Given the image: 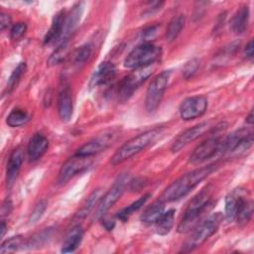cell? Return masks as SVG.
Instances as JSON below:
<instances>
[{
	"label": "cell",
	"instance_id": "6da1fadb",
	"mask_svg": "<svg viewBox=\"0 0 254 254\" xmlns=\"http://www.w3.org/2000/svg\"><path fill=\"white\" fill-rule=\"evenodd\" d=\"M217 168L218 166L216 164H211L183 175L178 180L173 182L168 188H166L160 199L164 202H169L178 200L186 196L204 179H206L210 174L216 171Z\"/></svg>",
	"mask_w": 254,
	"mask_h": 254
},
{
	"label": "cell",
	"instance_id": "7a4b0ae2",
	"mask_svg": "<svg viewBox=\"0 0 254 254\" xmlns=\"http://www.w3.org/2000/svg\"><path fill=\"white\" fill-rule=\"evenodd\" d=\"M163 131L164 128L162 127L153 128L128 140L114 153L110 160V163L113 166L119 165L124 161L137 155L138 153L144 151L162 135Z\"/></svg>",
	"mask_w": 254,
	"mask_h": 254
},
{
	"label": "cell",
	"instance_id": "3957f363",
	"mask_svg": "<svg viewBox=\"0 0 254 254\" xmlns=\"http://www.w3.org/2000/svg\"><path fill=\"white\" fill-rule=\"evenodd\" d=\"M213 189L209 185L202 189L189 203L186 208L181 222L178 225V232L185 233L191 230L196 224L199 217L210 205Z\"/></svg>",
	"mask_w": 254,
	"mask_h": 254
},
{
	"label": "cell",
	"instance_id": "277c9868",
	"mask_svg": "<svg viewBox=\"0 0 254 254\" xmlns=\"http://www.w3.org/2000/svg\"><path fill=\"white\" fill-rule=\"evenodd\" d=\"M222 220L223 214L221 212H216L209 215L200 224H196L194 230L183 244L181 252H190L200 246L217 231Z\"/></svg>",
	"mask_w": 254,
	"mask_h": 254
},
{
	"label": "cell",
	"instance_id": "5b68a950",
	"mask_svg": "<svg viewBox=\"0 0 254 254\" xmlns=\"http://www.w3.org/2000/svg\"><path fill=\"white\" fill-rule=\"evenodd\" d=\"M156 66L155 64L134 68L121 82L118 87V100L125 102L133 93L153 74Z\"/></svg>",
	"mask_w": 254,
	"mask_h": 254
},
{
	"label": "cell",
	"instance_id": "8992f818",
	"mask_svg": "<svg viewBox=\"0 0 254 254\" xmlns=\"http://www.w3.org/2000/svg\"><path fill=\"white\" fill-rule=\"evenodd\" d=\"M162 55L160 47L151 43H144L134 48L124 61V66L137 68L144 65L155 64Z\"/></svg>",
	"mask_w": 254,
	"mask_h": 254
},
{
	"label": "cell",
	"instance_id": "52a82bcc",
	"mask_svg": "<svg viewBox=\"0 0 254 254\" xmlns=\"http://www.w3.org/2000/svg\"><path fill=\"white\" fill-rule=\"evenodd\" d=\"M171 70H164L150 82L145 97V108L149 113L158 109L163 99L165 90L169 84Z\"/></svg>",
	"mask_w": 254,
	"mask_h": 254
},
{
	"label": "cell",
	"instance_id": "ba28073f",
	"mask_svg": "<svg viewBox=\"0 0 254 254\" xmlns=\"http://www.w3.org/2000/svg\"><path fill=\"white\" fill-rule=\"evenodd\" d=\"M252 131L247 128H241L232 132L226 138L221 140L219 152L222 154L244 152L252 146Z\"/></svg>",
	"mask_w": 254,
	"mask_h": 254
},
{
	"label": "cell",
	"instance_id": "9c48e42d",
	"mask_svg": "<svg viewBox=\"0 0 254 254\" xmlns=\"http://www.w3.org/2000/svg\"><path fill=\"white\" fill-rule=\"evenodd\" d=\"M127 184V176L122 175L117 181L113 184V186L105 192L103 196L100 197L97 207L95 210V217L101 218L105 216L106 212L117 202V200L121 197L122 193L124 192L125 187Z\"/></svg>",
	"mask_w": 254,
	"mask_h": 254
},
{
	"label": "cell",
	"instance_id": "30bf717a",
	"mask_svg": "<svg viewBox=\"0 0 254 254\" xmlns=\"http://www.w3.org/2000/svg\"><path fill=\"white\" fill-rule=\"evenodd\" d=\"M92 157H86V156H80L77 154H74L72 157L67 159L64 165L62 166L57 182L59 185H64L66 184L71 178H73L78 173H81L85 171L88 167H90L92 163Z\"/></svg>",
	"mask_w": 254,
	"mask_h": 254
},
{
	"label": "cell",
	"instance_id": "8fae6325",
	"mask_svg": "<svg viewBox=\"0 0 254 254\" xmlns=\"http://www.w3.org/2000/svg\"><path fill=\"white\" fill-rule=\"evenodd\" d=\"M117 136H118L117 130H114V129L107 130V131L103 132L102 134L97 135L90 141L86 142L84 145H82L76 151L75 154L80 155V156L93 157L94 155L104 151L109 146H111Z\"/></svg>",
	"mask_w": 254,
	"mask_h": 254
},
{
	"label": "cell",
	"instance_id": "7c38bea8",
	"mask_svg": "<svg viewBox=\"0 0 254 254\" xmlns=\"http://www.w3.org/2000/svg\"><path fill=\"white\" fill-rule=\"evenodd\" d=\"M207 109V98L204 95H194L186 98L180 105V116L189 121L200 117Z\"/></svg>",
	"mask_w": 254,
	"mask_h": 254
},
{
	"label": "cell",
	"instance_id": "4fadbf2b",
	"mask_svg": "<svg viewBox=\"0 0 254 254\" xmlns=\"http://www.w3.org/2000/svg\"><path fill=\"white\" fill-rule=\"evenodd\" d=\"M221 138L219 136H212L195 147L190 156V162L193 165L200 164L212 158L219 152Z\"/></svg>",
	"mask_w": 254,
	"mask_h": 254
},
{
	"label": "cell",
	"instance_id": "5bb4252c",
	"mask_svg": "<svg viewBox=\"0 0 254 254\" xmlns=\"http://www.w3.org/2000/svg\"><path fill=\"white\" fill-rule=\"evenodd\" d=\"M72 110L73 103L70 86L66 80H62L58 95V113L60 118L64 122L69 121L72 116Z\"/></svg>",
	"mask_w": 254,
	"mask_h": 254
},
{
	"label": "cell",
	"instance_id": "9a60e30c",
	"mask_svg": "<svg viewBox=\"0 0 254 254\" xmlns=\"http://www.w3.org/2000/svg\"><path fill=\"white\" fill-rule=\"evenodd\" d=\"M247 193V190H245L243 189H237L226 195L224 216L227 221H233L236 218L239 209L248 199Z\"/></svg>",
	"mask_w": 254,
	"mask_h": 254
},
{
	"label": "cell",
	"instance_id": "2e32d148",
	"mask_svg": "<svg viewBox=\"0 0 254 254\" xmlns=\"http://www.w3.org/2000/svg\"><path fill=\"white\" fill-rule=\"evenodd\" d=\"M208 129V123L202 122L199 123L191 128L187 129L182 134H180L177 139L174 141V143L171 146V151L173 153H177L184 149L187 145L197 139L202 133H204L205 130Z\"/></svg>",
	"mask_w": 254,
	"mask_h": 254
},
{
	"label": "cell",
	"instance_id": "e0dca14e",
	"mask_svg": "<svg viewBox=\"0 0 254 254\" xmlns=\"http://www.w3.org/2000/svg\"><path fill=\"white\" fill-rule=\"evenodd\" d=\"M116 75V67L111 62L101 63L93 71L90 80L89 87L95 88L111 82Z\"/></svg>",
	"mask_w": 254,
	"mask_h": 254
},
{
	"label": "cell",
	"instance_id": "ac0fdd59",
	"mask_svg": "<svg viewBox=\"0 0 254 254\" xmlns=\"http://www.w3.org/2000/svg\"><path fill=\"white\" fill-rule=\"evenodd\" d=\"M24 157L25 154L22 147H17L10 154L6 168V183L8 187H11L15 183L24 162Z\"/></svg>",
	"mask_w": 254,
	"mask_h": 254
},
{
	"label": "cell",
	"instance_id": "d6986e66",
	"mask_svg": "<svg viewBox=\"0 0 254 254\" xmlns=\"http://www.w3.org/2000/svg\"><path fill=\"white\" fill-rule=\"evenodd\" d=\"M65 12L64 10L59 11L53 18L51 28L47 32L44 38L45 45H53L57 43L64 33L65 24Z\"/></svg>",
	"mask_w": 254,
	"mask_h": 254
},
{
	"label": "cell",
	"instance_id": "ffe728a7",
	"mask_svg": "<svg viewBox=\"0 0 254 254\" xmlns=\"http://www.w3.org/2000/svg\"><path fill=\"white\" fill-rule=\"evenodd\" d=\"M48 147H49V140L45 135L41 133H36L35 135H33L29 141L28 148H27L29 160L31 162H35L39 160L46 153Z\"/></svg>",
	"mask_w": 254,
	"mask_h": 254
},
{
	"label": "cell",
	"instance_id": "44dd1931",
	"mask_svg": "<svg viewBox=\"0 0 254 254\" xmlns=\"http://www.w3.org/2000/svg\"><path fill=\"white\" fill-rule=\"evenodd\" d=\"M83 237V229L82 227L77 224L73 226L69 232L67 233L62 247V252L63 253H70L73 252L81 243Z\"/></svg>",
	"mask_w": 254,
	"mask_h": 254
},
{
	"label": "cell",
	"instance_id": "7402d4cb",
	"mask_svg": "<svg viewBox=\"0 0 254 254\" xmlns=\"http://www.w3.org/2000/svg\"><path fill=\"white\" fill-rule=\"evenodd\" d=\"M165 211V202L160 198L150 204L142 213L141 221L147 225L155 224Z\"/></svg>",
	"mask_w": 254,
	"mask_h": 254
},
{
	"label": "cell",
	"instance_id": "603a6c76",
	"mask_svg": "<svg viewBox=\"0 0 254 254\" xmlns=\"http://www.w3.org/2000/svg\"><path fill=\"white\" fill-rule=\"evenodd\" d=\"M248 22H249V8L248 6L244 5L240 7L236 13L233 15L230 26L231 30L235 34H243L248 27Z\"/></svg>",
	"mask_w": 254,
	"mask_h": 254
},
{
	"label": "cell",
	"instance_id": "cb8c5ba5",
	"mask_svg": "<svg viewBox=\"0 0 254 254\" xmlns=\"http://www.w3.org/2000/svg\"><path fill=\"white\" fill-rule=\"evenodd\" d=\"M70 50V41L69 38H64L61 42V44L58 46V48L53 52V54L50 56L47 64L48 66H55L62 62H64L67 55L69 54Z\"/></svg>",
	"mask_w": 254,
	"mask_h": 254
},
{
	"label": "cell",
	"instance_id": "d4e9b609",
	"mask_svg": "<svg viewBox=\"0 0 254 254\" xmlns=\"http://www.w3.org/2000/svg\"><path fill=\"white\" fill-rule=\"evenodd\" d=\"M81 15H82V5L81 3H77L75 6L72 7L70 13L65 17L64 39L69 38L70 34L74 31V29L78 25Z\"/></svg>",
	"mask_w": 254,
	"mask_h": 254
},
{
	"label": "cell",
	"instance_id": "484cf974",
	"mask_svg": "<svg viewBox=\"0 0 254 254\" xmlns=\"http://www.w3.org/2000/svg\"><path fill=\"white\" fill-rule=\"evenodd\" d=\"M175 209H169L167 211H164V213L155 223L157 233H159L160 235H166L171 231L175 221Z\"/></svg>",
	"mask_w": 254,
	"mask_h": 254
},
{
	"label": "cell",
	"instance_id": "4316f807",
	"mask_svg": "<svg viewBox=\"0 0 254 254\" xmlns=\"http://www.w3.org/2000/svg\"><path fill=\"white\" fill-rule=\"evenodd\" d=\"M101 197V189H96L94 190L91 194L87 197V199L85 200V202L83 203V205L80 207V209L78 210V212L76 213L75 217L77 219H83L85 218L90 212L91 210L94 208V206L97 205L99 199Z\"/></svg>",
	"mask_w": 254,
	"mask_h": 254
},
{
	"label": "cell",
	"instance_id": "83f0119b",
	"mask_svg": "<svg viewBox=\"0 0 254 254\" xmlns=\"http://www.w3.org/2000/svg\"><path fill=\"white\" fill-rule=\"evenodd\" d=\"M185 23H186V18L182 14L175 16L170 21L167 28V32H166V38L169 42H173L178 38L182 30L184 29Z\"/></svg>",
	"mask_w": 254,
	"mask_h": 254
},
{
	"label": "cell",
	"instance_id": "f1b7e54d",
	"mask_svg": "<svg viewBox=\"0 0 254 254\" xmlns=\"http://www.w3.org/2000/svg\"><path fill=\"white\" fill-rule=\"evenodd\" d=\"M150 196H151L150 193H146L142 195L140 198H138L137 200H135L134 202H132L131 204L122 208L120 211L117 212V218L122 221H126L129 218V216L132 215V213L140 209L146 203V201L149 199Z\"/></svg>",
	"mask_w": 254,
	"mask_h": 254
},
{
	"label": "cell",
	"instance_id": "f546056e",
	"mask_svg": "<svg viewBox=\"0 0 254 254\" xmlns=\"http://www.w3.org/2000/svg\"><path fill=\"white\" fill-rule=\"evenodd\" d=\"M29 121L28 113L20 108H14L7 116L6 123L10 127H20Z\"/></svg>",
	"mask_w": 254,
	"mask_h": 254
},
{
	"label": "cell",
	"instance_id": "4dcf8cb0",
	"mask_svg": "<svg viewBox=\"0 0 254 254\" xmlns=\"http://www.w3.org/2000/svg\"><path fill=\"white\" fill-rule=\"evenodd\" d=\"M26 63H20L12 71L10 77L8 78L7 81V86H6V92L8 94H10L15 87L17 86V84L19 83L21 77L24 75L25 71H26Z\"/></svg>",
	"mask_w": 254,
	"mask_h": 254
},
{
	"label": "cell",
	"instance_id": "1f68e13d",
	"mask_svg": "<svg viewBox=\"0 0 254 254\" xmlns=\"http://www.w3.org/2000/svg\"><path fill=\"white\" fill-rule=\"evenodd\" d=\"M24 244V237L22 235H16L5 240L0 247L1 254H7L17 251Z\"/></svg>",
	"mask_w": 254,
	"mask_h": 254
},
{
	"label": "cell",
	"instance_id": "d6a6232c",
	"mask_svg": "<svg viewBox=\"0 0 254 254\" xmlns=\"http://www.w3.org/2000/svg\"><path fill=\"white\" fill-rule=\"evenodd\" d=\"M252 213H253V202L251 199H247L244 204L241 206V208L239 209L237 215H236V220L238 222V224L240 225H245L249 222V220L252 217Z\"/></svg>",
	"mask_w": 254,
	"mask_h": 254
},
{
	"label": "cell",
	"instance_id": "836d02e7",
	"mask_svg": "<svg viewBox=\"0 0 254 254\" xmlns=\"http://www.w3.org/2000/svg\"><path fill=\"white\" fill-rule=\"evenodd\" d=\"M91 46L89 44H84L76 49V51L73 54V61L77 64H84L91 55Z\"/></svg>",
	"mask_w": 254,
	"mask_h": 254
},
{
	"label": "cell",
	"instance_id": "e575fe53",
	"mask_svg": "<svg viewBox=\"0 0 254 254\" xmlns=\"http://www.w3.org/2000/svg\"><path fill=\"white\" fill-rule=\"evenodd\" d=\"M200 65V61L198 59H191L190 61H189L184 68H183V75L186 79L191 78L198 70Z\"/></svg>",
	"mask_w": 254,
	"mask_h": 254
},
{
	"label": "cell",
	"instance_id": "d590c367",
	"mask_svg": "<svg viewBox=\"0 0 254 254\" xmlns=\"http://www.w3.org/2000/svg\"><path fill=\"white\" fill-rule=\"evenodd\" d=\"M47 205H48V202L47 200L45 199H42L40 200L34 207L31 215H30V218H29V221L30 223H36L41 217L42 215L44 214L46 208H47Z\"/></svg>",
	"mask_w": 254,
	"mask_h": 254
},
{
	"label": "cell",
	"instance_id": "8d00e7d4",
	"mask_svg": "<svg viewBox=\"0 0 254 254\" xmlns=\"http://www.w3.org/2000/svg\"><path fill=\"white\" fill-rule=\"evenodd\" d=\"M27 31V25L24 22H18L14 24L10 31V37L12 40H19L24 36Z\"/></svg>",
	"mask_w": 254,
	"mask_h": 254
},
{
	"label": "cell",
	"instance_id": "74e56055",
	"mask_svg": "<svg viewBox=\"0 0 254 254\" xmlns=\"http://www.w3.org/2000/svg\"><path fill=\"white\" fill-rule=\"evenodd\" d=\"M147 180L145 178H136L130 182V190L132 191H139L145 188Z\"/></svg>",
	"mask_w": 254,
	"mask_h": 254
},
{
	"label": "cell",
	"instance_id": "f35d334b",
	"mask_svg": "<svg viewBox=\"0 0 254 254\" xmlns=\"http://www.w3.org/2000/svg\"><path fill=\"white\" fill-rule=\"evenodd\" d=\"M159 29V26L158 25H152V26H149L147 27L143 33H142V37L144 38V40L146 41H149L150 39L154 38V36L157 34V31Z\"/></svg>",
	"mask_w": 254,
	"mask_h": 254
},
{
	"label": "cell",
	"instance_id": "ab89813d",
	"mask_svg": "<svg viewBox=\"0 0 254 254\" xmlns=\"http://www.w3.org/2000/svg\"><path fill=\"white\" fill-rule=\"evenodd\" d=\"M163 4H164V2H162V1H154V2H150V3H149V5L147 6L146 10L144 11V15H152L153 13L157 12L158 10H160Z\"/></svg>",
	"mask_w": 254,
	"mask_h": 254
},
{
	"label": "cell",
	"instance_id": "60d3db41",
	"mask_svg": "<svg viewBox=\"0 0 254 254\" xmlns=\"http://www.w3.org/2000/svg\"><path fill=\"white\" fill-rule=\"evenodd\" d=\"M10 23H11V18H10V16H9L8 14L2 12V13L0 14V28H1V30H2V31L5 30V29L10 25Z\"/></svg>",
	"mask_w": 254,
	"mask_h": 254
},
{
	"label": "cell",
	"instance_id": "b9f144b4",
	"mask_svg": "<svg viewBox=\"0 0 254 254\" xmlns=\"http://www.w3.org/2000/svg\"><path fill=\"white\" fill-rule=\"evenodd\" d=\"M253 53H254V47H253V41L250 40L248 44L244 48V55L246 58L251 59L253 58Z\"/></svg>",
	"mask_w": 254,
	"mask_h": 254
},
{
	"label": "cell",
	"instance_id": "7bdbcfd3",
	"mask_svg": "<svg viewBox=\"0 0 254 254\" xmlns=\"http://www.w3.org/2000/svg\"><path fill=\"white\" fill-rule=\"evenodd\" d=\"M12 209V203L10 201V199H6L2 205V209H1V213H2V216L4 215H8L10 213Z\"/></svg>",
	"mask_w": 254,
	"mask_h": 254
},
{
	"label": "cell",
	"instance_id": "ee69618b",
	"mask_svg": "<svg viewBox=\"0 0 254 254\" xmlns=\"http://www.w3.org/2000/svg\"><path fill=\"white\" fill-rule=\"evenodd\" d=\"M100 219H102V221H103V225H104V227H105L107 230H111V229L113 228V226H114V222H113V221H110V220L105 219V218H104V216H103V217H101Z\"/></svg>",
	"mask_w": 254,
	"mask_h": 254
},
{
	"label": "cell",
	"instance_id": "f6af8a7d",
	"mask_svg": "<svg viewBox=\"0 0 254 254\" xmlns=\"http://www.w3.org/2000/svg\"><path fill=\"white\" fill-rule=\"evenodd\" d=\"M246 122H247L248 124H250V125L253 123V111H252V110L250 111L248 117L246 118Z\"/></svg>",
	"mask_w": 254,
	"mask_h": 254
},
{
	"label": "cell",
	"instance_id": "bcb514c9",
	"mask_svg": "<svg viewBox=\"0 0 254 254\" xmlns=\"http://www.w3.org/2000/svg\"><path fill=\"white\" fill-rule=\"evenodd\" d=\"M6 223L5 221H2L1 222V237H3L5 235V232H6Z\"/></svg>",
	"mask_w": 254,
	"mask_h": 254
}]
</instances>
